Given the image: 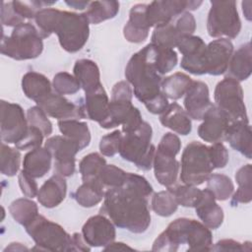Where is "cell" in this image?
<instances>
[{"instance_id":"f546056e","label":"cell","mask_w":252,"mask_h":252,"mask_svg":"<svg viewBox=\"0 0 252 252\" xmlns=\"http://www.w3.org/2000/svg\"><path fill=\"white\" fill-rule=\"evenodd\" d=\"M134 109L135 106L132 104V100L110 98L107 116L99 123V126L104 129H111L122 125L129 118Z\"/></svg>"},{"instance_id":"3957f363","label":"cell","mask_w":252,"mask_h":252,"mask_svg":"<svg viewBox=\"0 0 252 252\" xmlns=\"http://www.w3.org/2000/svg\"><path fill=\"white\" fill-rule=\"evenodd\" d=\"M125 78L133 87V94L145 106L162 94L163 78L154 66L148 45L131 56L125 68Z\"/></svg>"},{"instance_id":"5bb4252c","label":"cell","mask_w":252,"mask_h":252,"mask_svg":"<svg viewBox=\"0 0 252 252\" xmlns=\"http://www.w3.org/2000/svg\"><path fill=\"white\" fill-rule=\"evenodd\" d=\"M232 53L233 44L225 37L214 39L207 44L202 57L204 75L219 76L224 74Z\"/></svg>"},{"instance_id":"4fadbf2b","label":"cell","mask_w":252,"mask_h":252,"mask_svg":"<svg viewBox=\"0 0 252 252\" xmlns=\"http://www.w3.org/2000/svg\"><path fill=\"white\" fill-rule=\"evenodd\" d=\"M44 147L54 158L56 173L63 177H69L74 174L76 168L75 157L81 151L75 142L63 135H56L48 138Z\"/></svg>"},{"instance_id":"8992f818","label":"cell","mask_w":252,"mask_h":252,"mask_svg":"<svg viewBox=\"0 0 252 252\" xmlns=\"http://www.w3.org/2000/svg\"><path fill=\"white\" fill-rule=\"evenodd\" d=\"M89 25L84 13L77 14L59 10L53 33L57 34L59 43L65 51L75 53L81 50L88 41Z\"/></svg>"},{"instance_id":"f907efd6","label":"cell","mask_w":252,"mask_h":252,"mask_svg":"<svg viewBox=\"0 0 252 252\" xmlns=\"http://www.w3.org/2000/svg\"><path fill=\"white\" fill-rule=\"evenodd\" d=\"M43 137L44 135L38 128L29 125V129L26 136L19 143L15 144V147L21 151L32 150L37 147H41Z\"/></svg>"},{"instance_id":"680465c9","label":"cell","mask_w":252,"mask_h":252,"mask_svg":"<svg viewBox=\"0 0 252 252\" xmlns=\"http://www.w3.org/2000/svg\"><path fill=\"white\" fill-rule=\"evenodd\" d=\"M72 244H71V251H82V252H86V251H90V245L87 244V242L85 241V239L83 238V235L75 232L72 235Z\"/></svg>"},{"instance_id":"7c38bea8","label":"cell","mask_w":252,"mask_h":252,"mask_svg":"<svg viewBox=\"0 0 252 252\" xmlns=\"http://www.w3.org/2000/svg\"><path fill=\"white\" fill-rule=\"evenodd\" d=\"M202 5V1L193 0H164L153 1L147 4L146 18L150 28H157L167 25L177 16L196 10Z\"/></svg>"},{"instance_id":"ba28073f","label":"cell","mask_w":252,"mask_h":252,"mask_svg":"<svg viewBox=\"0 0 252 252\" xmlns=\"http://www.w3.org/2000/svg\"><path fill=\"white\" fill-rule=\"evenodd\" d=\"M27 233L42 251H71L72 236L58 223L41 215L25 227Z\"/></svg>"},{"instance_id":"7402d4cb","label":"cell","mask_w":252,"mask_h":252,"mask_svg":"<svg viewBox=\"0 0 252 252\" xmlns=\"http://www.w3.org/2000/svg\"><path fill=\"white\" fill-rule=\"evenodd\" d=\"M67 183L65 178L56 173L50 176L38 189L37 201L47 209H52L60 205L66 197Z\"/></svg>"},{"instance_id":"9a60e30c","label":"cell","mask_w":252,"mask_h":252,"mask_svg":"<svg viewBox=\"0 0 252 252\" xmlns=\"http://www.w3.org/2000/svg\"><path fill=\"white\" fill-rule=\"evenodd\" d=\"M82 235L91 247H105L115 239V224L108 217L98 214L89 218L84 223Z\"/></svg>"},{"instance_id":"44dd1931","label":"cell","mask_w":252,"mask_h":252,"mask_svg":"<svg viewBox=\"0 0 252 252\" xmlns=\"http://www.w3.org/2000/svg\"><path fill=\"white\" fill-rule=\"evenodd\" d=\"M198 218L210 229L219 228L223 221V210L218 205L214 194L208 189L202 190V196L195 206Z\"/></svg>"},{"instance_id":"ffe728a7","label":"cell","mask_w":252,"mask_h":252,"mask_svg":"<svg viewBox=\"0 0 252 252\" xmlns=\"http://www.w3.org/2000/svg\"><path fill=\"white\" fill-rule=\"evenodd\" d=\"M176 156L156 149L153 167L155 177L162 186L169 188L176 184L179 173V161L175 158Z\"/></svg>"},{"instance_id":"9f6ffc18","label":"cell","mask_w":252,"mask_h":252,"mask_svg":"<svg viewBox=\"0 0 252 252\" xmlns=\"http://www.w3.org/2000/svg\"><path fill=\"white\" fill-rule=\"evenodd\" d=\"M174 25L182 36L192 35L196 30V21L190 12L181 14Z\"/></svg>"},{"instance_id":"603a6c76","label":"cell","mask_w":252,"mask_h":252,"mask_svg":"<svg viewBox=\"0 0 252 252\" xmlns=\"http://www.w3.org/2000/svg\"><path fill=\"white\" fill-rule=\"evenodd\" d=\"M224 140L228 142L233 150L239 152L248 159L252 158V138L249 122L235 121L229 123Z\"/></svg>"},{"instance_id":"4dcf8cb0","label":"cell","mask_w":252,"mask_h":252,"mask_svg":"<svg viewBox=\"0 0 252 252\" xmlns=\"http://www.w3.org/2000/svg\"><path fill=\"white\" fill-rule=\"evenodd\" d=\"M58 128L63 136L75 142L81 150L90 145L91 132L86 122L79 121L78 119L59 120Z\"/></svg>"},{"instance_id":"30bf717a","label":"cell","mask_w":252,"mask_h":252,"mask_svg":"<svg viewBox=\"0 0 252 252\" xmlns=\"http://www.w3.org/2000/svg\"><path fill=\"white\" fill-rule=\"evenodd\" d=\"M214 98L216 105L226 115L230 123L235 121L249 122L243 90L239 82L225 77L217 84Z\"/></svg>"},{"instance_id":"8d00e7d4","label":"cell","mask_w":252,"mask_h":252,"mask_svg":"<svg viewBox=\"0 0 252 252\" xmlns=\"http://www.w3.org/2000/svg\"><path fill=\"white\" fill-rule=\"evenodd\" d=\"M9 212L12 218L21 225L28 226L38 215L35 202L27 198H19L11 203Z\"/></svg>"},{"instance_id":"681fc988","label":"cell","mask_w":252,"mask_h":252,"mask_svg":"<svg viewBox=\"0 0 252 252\" xmlns=\"http://www.w3.org/2000/svg\"><path fill=\"white\" fill-rule=\"evenodd\" d=\"M206 45L207 44L200 36L192 34L181 37L176 47H178V50L183 55V57H186L197 54L202 49H204Z\"/></svg>"},{"instance_id":"94428289","label":"cell","mask_w":252,"mask_h":252,"mask_svg":"<svg viewBox=\"0 0 252 252\" xmlns=\"http://www.w3.org/2000/svg\"><path fill=\"white\" fill-rule=\"evenodd\" d=\"M65 3H66L69 7L73 8V9H75V10H84V9H87V7H88L89 4H90V1L71 0V1H65Z\"/></svg>"},{"instance_id":"d590c367","label":"cell","mask_w":252,"mask_h":252,"mask_svg":"<svg viewBox=\"0 0 252 252\" xmlns=\"http://www.w3.org/2000/svg\"><path fill=\"white\" fill-rule=\"evenodd\" d=\"M147 45L154 66L161 76L170 72L176 66L178 57L174 49L161 47L153 43H149Z\"/></svg>"},{"instance_id":"7dc6e473","label":"cell","mask_w":252,"mask_h":252,"mask_svg":"<svg viewBox=\"0 0 252 252\" xmlns=\"http://www.w3.org/2000/svg\"><path fill=\"white\" fill-rule=\"evenodd\" d=\"M27 119L29 125L38 128L45 137L52 133V123L48 119L47 114L38 105L32 106L28 109Z\"/></svg>"},{"instance_id":"1f68e13d","label":"cell","mask_w":252,"mask_h":252,"mask_svg":"<svg viewBox=\"0 0 252 252\" xmlns=\"http://www.w3.org/2000/svg\"><path fill=\"white\" fill-rule=\"evenodd\" d=\"M119 2L117 1H92L87 7L84 15L90 24H99L103 21L113 19L119 12Z\"/></svg>"},{"instance_id":"816d5d0a","label":"cell","mask_w":252,"mask_h":252,"mask_svg":"<svg viewBox=\"0 0 252 252\" xmlns=\"http://www.w3.org/2000/svg\"><path fill=\"white\" fill-rule=\"evenodd\" d=\"M209 155L214 169L223 168L229 159L228 151L221 142L214 143L211 147H209Z\"/></svg>"},{"instance_id":"2e32d148","label":"cell","mask_w":252,"mask_h":252,"mask_svg":"<svg viewBox=\"0 0 252 252\" xmlns=\"http://www.w3.org/2000/svg\"><path fill=\"white\" fill-rule=\"evenodd\" d=\"M36 104L52 118L59 120L87 118L83 103H74L61 94H53L46 95Z\"/></svg>"},{"instance_id":"9c48e42d","label":"cell","mask_w":252,"mask_h":252,"mask_svg":"<svg viewBox=\"0 0 252 252\" xmlns=\"http://www.w3.org/2000/svg\"><path fill=\"white\" fill-rule=\"evenodd\" d=\"M241 30V21L235 1H211L207 19V32L210 36L235 38Z\"/></svg>"},{"instance_id":"7a4b0ae2","label":"cell","mask_w":252,"mask_h":252,"mask_svg":"<svg viewBox=\"0 0 252 252\" xmlns=\"http://www.w3.org/2000/svg\"><path fill=\"white\" fill-rule=\"evenodd\" d=\"M185 243L188 251H211L212 232L203 222L193 219L179 218L171 221L156 238L152 250L175 252Z\"/></svg>"},{"instance_id":"4316f807","label":"cell","mask_w":252,"mask_h":252,"mask_svg":"<svg viewBox=\"0 0 252 252\" xmlns=\"http://www.w3.org/2000/svg\"><path fill=\"white\" fill-rule=\"evenodd\" d=\"M159 122L162 126L183 136L188 135L192 130L191 118L176 102L168 104L167 108L159 114Z\"/></svg>"},{"instance_id":"e575fe53","label":"cell","mask_w":252,"mask_h":252,"mask_svg":"<svg viewBox=\"0 0 252 252\" xmlns=\"http://www.w3.org/2000/svg\"><path fill=\"white\" fill-rule=\"evenodd\" d=\"M192 82L193 80L187 74L176 72L162 80L161 92L167 98L176 100L185 95Z\"/></svg>"},{"instance_id":"6125c7cd","label":"cell","mask_w":252,"mask_h":252,"mask_svg":"<svg viewBox=\"0 0 252 252\" xmlns=\"http://www.w3.org/2000/svg\"><path fill=\"white\" fill-rule=\"evenodd\" d=\"M24 250H29V248L26 247L25 245H23L22 243H19V242L10 243V244L4 249V251H24Z\"/></svg>"},{"instance_id":"db71d44e","label":"cell","mask_w":252,"mask_h":252,"mask_svg":"<svg viewBox=\"0 0 252 252\" xmlns=\"http://www.w3.org/2000/svg\"><path fill=\"white\" fill-rule=\"evenodd\" d=\"M18 181L19 186L21 189V192L28 198H33L37 196L38 193V186L35 182L34 178L26 173L23 169L18 175Z\"/></svg>"},{"instance_id":"52a82bcc","label":"cell","mask_w":252,"mask_h":252,"mask_svg":"<svg viewBox=\"0 0 252 252\" xmlns=\"http://www.w3.org/2000/svg\"><path fill=\"white\" fill-rule=\"evenodd\" d=\"M209 147L197 141L189 143L182 152L180 180L183 184L198 186L212 174Z\"/></svg>"},{"instance_id":"f5cc1de1","label":"cell","mask_w":252,"mask_h":252,"mask_svg":"<svg viewBox=\"0 0 252 252\" xmlns=\"http://www.w3.org/2000/svg\"><path fill=\"white\" fill-rule=\"evenodd\" d=\"M24 19L21 18L15 11L12 1L2 2L1 8V24L7 27H17L24 24Z\"/></svg>"},{"instance_id":"f1b7e54d","label":"cell","mask_w":252,"mask_h":252,"mask_svg":"<svg viewBox=\"0 0 252 252\" xmlns=\"http://www.w3.org/2000/svg\"><path fill=\"white\" fill-rule=\"evenodd\" d=\"M51 87L50 81L37 72H28L22 78V90L25 95L35 102L50 94Z\"/></svg>"},{"instance_id":"be15d7a7","label":"cell","mask_w":252,"mask_h":252,"mask_svg":"<svg viewBox=\"0 0 252 252\" xmlns=\"http://www.w3.org/2000/svg\"><path fill=\"white\" fill-rule=\"evenodd\" d=\"M251 5H252L251 1L242 2V11L247 21H251V8H250Z\"/></svg>"},{"instance_id":"7bdbcfd3","label":"cell","mask_w":252,"mask_h":252,"mask_svg":"<svg viewBox=\"0 0 252 252\" xmlns=\"http://www.w3.org/2000/svg\"><path fill=\"white\" fill-rule=\"evenodd\" d=\"M21 163V153L17 148H11L4 142L1 144L0 165L1 172L6 176H14L18 172Z\"/></svg>"},{"instance_id":"cb8c5ba5","label":"cell","mask_w":252,"mask_h":252,"mask_svg":"<svg viewBox=\"0 0 252 252\" xmlns=\"http://www.w3.org/2000/svg\"><path fill=\"white\" fill-rule=\"evenodd\" d=\"M252 72V49L251 43L248 41L238 47L230 57L226 76L237 82L245 81L248 79Z\"/></svg>"},{"instance_id":"d6a6232c","label":"cell","mask_w":252,"mask_h":252,"mask_svg":"<svg viewBox=\"0 0 252 252\" xmlns=\"http://www.w3.org/2000/svg\"><path fill=\"white\" fill-rule=\"evenodd\" d=\"M104 188L97 180L83 182L74 193L76 202L84 208H92L102 201L104 198Z\"/></svg>"},{"instance_id":"60d3db41","label":"cell","mask_w":252,"mask_h":252,"mask_svg":"<svg viewBox=\"0 0 252 252\" xmlns=\"http://www.w3.org/2000/svg\"><path fill=\"white\" fill-rule=\"evenodd\" d=\"M151 208L158 216L166 218L170 217L176 212L178 204L172 193L167 189L164 191L157 192L153 195Z\"/></svg>"},{"instance_id":"d4e9b609","label":"cell","mask_w":252,"mask_h":252,"mask_svg":"<svg viewBox=\"0 0 252 252\" xmlns=\"http://www.w3.org/2000/svg\"><path fill=\"white\" fill-rule=\"evenodd\" d=\"M109 98L103 88L99 86L94 91L85 94L84 108L87 118L101 123L107 116Z\"/></svg>"},{"instance_id":"8fae6325","label":"cell","mask_w":252,"mask_h":252,"mask_svg":"<svg viewBox=\"0 0 252 252\" xmlns=\"http://www.w3.org/2000/svg\"><path fill=\"white\" fill-rule=\"evenodd\" d=\"M2 142L7 144L19 143L27 134L29 122L21 105L6 100L0 102Z\"/></svg>"},{"instance_id":"836d02e7","label":"cell","mask_w":252,"mask_h":252,"mask_svg":"<svg viewBox=\"0 0 252 252\" xmlns=\"http://www.w3.org/2000/svg\"><path fill=\"white\" fill-rule=\"evenodd\" d=\"M235 180L238 184V189L232 193L230 204L235 206L239 203H250L252 200V166L250 163L241 166L236 171Z\"/></svg>"},{"instance_id":"ab89813d","label":"cell","mask_w":252,"mask_h":252,"mask_svg":"<svg viewBox=\"0 0 252 252\" xmlns=\"http://www.w3.org/2000/svg\"><path fill=\"white\" fill-rule=\"evenodd\" d=\"M105 164V158L97 153H91L85 156L81 159L79 164V169L83 182L96 179L98 173Z\"/></svg>"},{"instance_id":"5b68a950","label":"cell","mask_w":252,"mask_h":252,"mask_svg":"<svg viewBox=\"0 0 252 252\" xmlns=\"http://www.w3.org/2000/svg\"><path fill=\"white\" fill-rule=\"evenodd\" d=\"M36 27L24 23L14 28L9 36L3 34L1 53L15 60H29L38 57L43 50V41Z\"/></svg>"},{"instance_id":"ee69618b","label":"cell","mask_w":252,"mask_h":252,"mask_svg":"<svg viewBox=\"0 0 252 252\" xmlns=\"http://www.w3.org/2000/svg\"><path fill=\"white\" fill-rule=\"evenodd\" d=\"M126 175L127 172L123 169L115 166L114 164L106 163L94 180H97L104 189H109L121 186L126 179Z\"/></svg>"},{"instance_id":"83f0119b","label":"cell","mask_w":252,"mask_h":252,"mask_svg":"<svg viewBox=\"0 0 252 252\" xmlns=\"http://www.w3.org/2000/svg\"><path fill=\"white\" fill-rule=\"evenodd\" d=\"M73 73L78 80L81 89L85 94L95 90L102 84L100 83V73L96 63L90 59H79L76 61Z\"/></svg>"},{"instance_id":"484cf974","label":"cell","mask_w":252,"mask_h":252,"mask_svg":"<svg viewBox=\"0 0 252 252\" xmlns=\"http://www.w3.org/2000/svg\"><path fill=\"white\" fill-rule=\"evenodd\" d=\"M51 161L50 152L45 147H37L25 155L23 170L33 178H40L50 170Z\"/></svg>"},{"instance_id":"bcb514c9","label":"cell","mask_w":252,"mask_h":252,"mask_svg":"<svg viewBox=\"0 0 252 252\" xmlns=\"http://www.w3.org/2000/svg\"><path fill=\"white\" fill-rule=\"evenodd\" d=\"M52 87L56 94H74L78 93L81 86L74 75L68 72L57 73L52 80Z\"/></svg>"},{"instance_id":"6da1fadb","label":"cell","mask_w":252,"mask_h":252,"mask_svg":"<svg viewBox=\"0 0 252 252\" xmlns=\"http://www.w3.org/2000/svg\"><path fill=\"white\" fill-rule=\"evenodd\" d=\"M153 193V186L144 176L127 172L121 186L105 191L99 212L116 226L143 233L151 224L149 198Z\"/></svg>"},{"instance_id":"11a10c76","label":"cell","mask_w":252,"mask_h":252,"mask_svg":"<svg viewBox=\"0 0 252 252\" xmlns=\"http://www.w3.org/2000/svg\"><path fill=\"white\" fill-rule=\"evenodd\" d=\"M157 149H158L162 152L168 153L170 155L176 156L180 152V149H181L180 139L175 134L167 132L160 139L159 144Z\"/></svg>"},{"instance_id":"f6af8a7d","label":"cell","mask_w":252,"mask_h":252,"mask_svg":"<svg viewBox=\"0 0 252 252\" xmlns=\"http://www.w3.org/2000/svg\"><path fill=\"white\" fill-rule=\"evenodd\" d=\"M58 12V9L48 7L41 9L35 15L34 21L36 24V28L42 38L48 37L53 33Z\"/></svg>"},{"instance_id":"74e56055","label":"cell","mask_w":252,"mask_h":252,"mask_svg":"<svg viewBox=\"0 0 252 252\" xmlns=\"http://www.w3.org/2000/svg\"><path fill=\"white\" fill-rule=\"evenodd\" d=\"M181 37L183 36L178 32L175 25L171 22L167 25L155 28L151 36V43L173 49L177 46V43Z\"/></svg>"},{"instance_id":"6f0895ef","label":"cell","mask_w":252,"mask_h":252,"mask_svg":"<svg viewBox=\"0 0 252 252\" xmlns=\"http://www.w3.org/2000/svg\"><path fill=\"white\" fill-rule=\"evenodd\" d=\"M248 241L240 243L233 239H221L218 241L214 246H212L213 251H245V245Z\"/></svg>"},{"instance_id":"91938a15","label":"cell","mask_w":252,"mask_h":252,"mask_svg":"<svg viewBox=\"0 0 252 252\" xmlns=\"http://www.w3.org/2000/svg\"><path fill=\"white\" fill-rule=\"evenodd\" d=\"M133 250V247L123 243V242H112L110 244H108L107 246H105L103 248L104 251H107V250Z\"/></svg>"},{"instance_id":"e0dca14e","label":"cell","mask_w":252,"mask_h":252,"mask_svg":"<svg viewBox=\"0 0 252 252\" xmlns=\"http://www.w3.org/2000/svg\"><path fill=\"white\" fill-rule=\"evenodd\" d=\"M202 120L203 122L198 128V135L203 141L214 144L224 140L225 131L230 121L216 104L206 111Z\"/></svg>"},{"instance_id":"c3c4849f","label":"cell","mask_w":252,"mask_h":252,"mask_svg":"<svg viewBox=\"0 0 252 252\" xmlns=\"http://www.w3.org/2000/svg\"><path fill=\"white\" fill-rule=\"evenodd\" d=\"M122 135V131L114 130L113 132L102 136L99 141L100 154L105 157H113L119 153Z\"/></svg>"},{"instance_id":"b9f144b4","label":"cell","mask_w":252,"mask_h":252,"mask_svg":"<svg viewBox=\"0 0 252 252\" xmlns=\"http://www.w3.org/2000/svg\"><path fill=\"white\" fill-rule=\"evenodd\" d=\"M167 189L174 196L178 206L186 208H195L202 196V190L192 185H173Z\"/></svg>"},{"instance_id":"277c9868","label":"cell","mask_w":252,"mask_h":252,"mask_svg":"<svg viewBox=\"0 0 252 252\" xmlns=\"http://www.w3.org/2000/svg\"><path fill=\"white\" fill-rule=\"evenodd\" d=\"M152 135V126L146 121L137 129L124 133L119 148L121 158L133 162L139 169L150 170L156 153V147L151 143Z\"/></svg>"},{"instance_id":"ac0fdd59","label":"cell","mask_w":252,"mask_h":252,"mask_svg":"<svg viewBox=\"0 0 252 252\" xmlns=\"http://www.w3.org/2000/svg\"><path fill=\"white\" fill-rule=\"evenodd\" d=\"M207 84L202 81H193L184 97V110L190 118L202 120L206 111L213 105Z\"/></svg>"},{"instance_id":"f35d334b","label":"cell","mask_w":252,"mask_h":252,"mask_svg":"<svg viewBox=\"0 0 252 252\" xmlns=\"http://www.w3.org/2000/svg\"><path fill=\"white\" fill-rule=\"evenodd\" d=\"M207 188L214 194L217 201H225L231 197L234 185L231 179L220 173H214L207 179Z\"/></svg>"},{"instance_id":"d6986e66","label":"cell","mask_w":252,"mask_h":252,"mask_svg":"<svg viewBox=\"0 0 252 252\" xmlns=\"http://www.w3.org/2000/svg\"><path fill=\"white\" fill-rule=\"evenodd\" d=\"M147 4H136L132 6L129 19L123 28V35L127 41L141 43L149 36L150 27L146 18Z\"/></svg>"}]
</instances>
